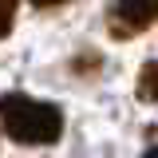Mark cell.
<instances>
[{
	"label": "cell",
	"instance_id": "7a4b0ae2",
	"mask_svg": "<svg viewBox=\"0 0 158 158\" xmlns=\"http://www.w3.org/2000/svg\"><path fill=\"white\" fill-rule=\"evenodd\" d=\"M158 24V0H115L107 8V32L115 40H135Z\"/></svg>",
	"mask_w": 158,
	"mask_h": 158
},
{
	"label": "cell",
	"instance_id": "6da1fadb",
	"mask_svg": "<svg viewBox=\"0 0 158 158\" xmlns=\"http://www.w3.org/2000/svg\"><path fill=\"white\" fill-rule=\"evenodd\" d=\"M4 131L12 142H28V146H52L63 135V111L48 99L32 95H4Z\"/></svg>",
	"mask_w": 158,
	"mask_h": 158
},
{
	"label": "cell",
	"instance_id": "3957f363",
	"mask_svg": "<svg viewBox=\"0 0 158 158\" xmlns=\"http://www.w3.org/2000/svg\"><path fill=\"white\" fill-rule=\"evenodd\" d=\"M135 91H138V99H142V103H158V63H154V59H150V63H142Z\"/></svg>",
	"mask_w": 158,
	"mask_h": 158
},
{
	"label": "cell",
	"instance_id": "5b68a950",
	"mask_svg": "<svg viewBox=\"0 0 158 158\" xmlns=\"http://www.w3.org/2000/svg\"><path fill=\"white\" fill-rule=\"evenodd\" d=\"M142 158H158V146H154V150H146V154H142Z\"/></svg>",
	"mask_w": 158,
	"mask_h": 158
},
{
	"label": "cell",
	"instance_id": "277c9868",
	"mask_svg": "<svg viewBox=\"0 0 158 158\" xmlns=\"http://www.w3.org/2000/svg\"><path fill=\"white\" fill-rule=\"evenodd\" d=\"M28 4H40V8H52V4H63V0H28Z\"/></svg>",
	"mask_w": 158,
	"mask_h": 158
}]
</instances>
